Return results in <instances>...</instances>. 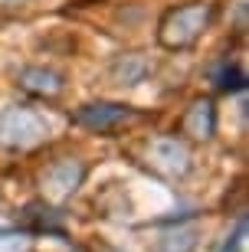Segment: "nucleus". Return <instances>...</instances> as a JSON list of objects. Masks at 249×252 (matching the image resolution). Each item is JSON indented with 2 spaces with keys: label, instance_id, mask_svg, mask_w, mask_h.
Instances as JSON below:
<instances>
[{
  "label": "nucleus",
  "instance_id": "f03ea898",
  "mask_svg": "<svg viewBox=\"0 0 249 252\" xmlns=\"http://www.w3.org/2000/svg\"><path fill=\"white\" fill-rule=\"evenodd\" d=\"M49 138V125L43 115H36L33 108L13 105L0 112V148L7 151H30L39 141Z\"/></svg>",
  "mask_w": 249,
  "mask_h": 252
},
{
  "label": "nucleus",
  "instance_id": "20e7f679",
  "mask_svg": "<svg viewBox=\"0 0 249 252\" xmlns=\"http://www.w3.org/2000/svg\"><path fill=\"white\" fill-rule=\"evenodd\" d=\"M85 180V164L75 158H63L56 160V164H49L46 170H43V177H39V184H43V190H46L53 200H66V196H72L75 190L82 187Z\"/></svg>",
  "mask_w": 249,
  "mask_h": 252
},
{
  "label": "nucleus",
  "instance_id": "f8f14e48",
  "mask_svg": "<svg viewBox=\"0 0 249 252\" xmlns=\"http://www.w3.org/2000/svg\"><path fill=\"white\" fill-rule=\"evenodd\" d=\"M99 252H118V249H99Z\"/></svg>",
  "mask_w": 249,
  "mask_h": 252
},
{
  "label": "nucleus",
  "instance_id": "9b49d317",
  "mask_svg": "<svg viewBox=\"0 0 249 252\" xmlns=\"http://www.w3.org/2000/svg\"><path fill=\"white\" fill-rule=\"evenodd\" d=\"M0 3H3V7H13V3H20V0H0Z\"/></svg>",
  "mask_w": 249,
  "mask_h": 252
},
{
  "label": "nucleus",
  "instance_id": "423d86ee",
  "mask_svg": "<svg viewBox=\"0 0 249 252\" xmlns=\"http://www.w3.org/2000/svg\"><path fill=\"white\" fill-rule=\"evenodd\" d=\"M180 131L194 141H210L213 138V131H216V112H213L210 98L190 102V108H187L184 118H180Z\"/></svg>",
  "mask_w": 249,
  "mask_h": 252
},
{
  "label": "nucleus",
  "instance_id": "7ed1b4c3",
  "mask_svg": "<svg viewBox=\"0 0 249 252\" xmlns=\"http://www.w3.org/2000/svg\"><path fill=\"white\" fill-rule=\"evenodd\" d=\"M131 118H135V112H131L128 105H115V102L82 105V108L72 115V122L79 125V128L92 131V134H115V131H121Z\"/></svg>",
  "mask_w": 249,
  "mask_h": 252
},
{
  "label": "nucleus",
  "instance_id": "6e6552de",
  "mask_svg": "<svg viewBox=\"0 0 249 252\" xmlns=\"http://www.w3.org/2000/svg\"><path fill=\"white\" fill-rule=\"evenodd\" d=\"M151 72V63L138 53H125V56H115V63L108 65V75L115 79L118 85H138L144 82Z\"/></svg>",
  "mask_w": 249,
  "mask_h": 252
},
{
  "label": "nucleus",
  "instance_id": "1a4fd4ad",
  "mask_svg": "<svg viewBox=\"0 0 249 252\" xmlns=\"http://www.w3.org/2000/svg\"><path fill=\"white\" fill-rule=\"evenodd\" d=\"M197 249V233L190 226H177V229H167V233L157 236L154 252H194Z\"/></svg>",
  "mask_w": 249,
  "mask_h": 252
},
{
  "label": "nucleus",
  "instance_id": "39448f33",
  "mask_svg": "<svg viewBox=\"0 0 249 252\" xmlns=\"http://www.w3.org/2000/svg\"><path fill=\"white\" fill-rule=\"evenodd\" d=\"M148 160H151V167L157 174H164V177H184L190 170V154H187V148L177 138L154 141L148 148Z\"/></svg>",
  "mask_w": 249,
  "mask_h": 252
},
{
  "label": "nucleus",
  "instance_id": "0eeeda50",
  "mask_svg": "<svg viewBox=\"0 0 249 252\" xmlns=\"http://www.w3.org/2000/svg\"><path fill=\"white\" fill-rule=\"evenodd\" d=\"M17 82L23 92L30 95H43V98H53V95L63 92V75L53 72V69H43V65H27V69H20Z\"/></svg>",
  "mask_w": 249,
  "mask_h": 252
},
{
  "label": "nucleus",
  "instance_id": "f257e3e1",
  "mask_svg": "<svg viewBox=\"0 0 249 252\" xmlns=\"http://www.w3.org/2000/svg\"><path fill=\"white\" fill-rule=\"evenodd\" d=\"M210 17L213 10L207 7V3H187V7H174L167 10L164 20H161V43H164L167 49H187L194 46L197 39L207 33V27H210Z\"/></svg>",
  "mask_w": 249,
  "mask_h": 252
},
{
  "label": "nucleus",
  "instance_id": "9d476101",
  "mask_svg": "<svg viewBox=\"0 0 249 252\" xmlns=\"http://www.w3.org/2000/svg\"><path fill=\"white\" fill-rule=\"evenodd\" d=\"M243 85H246V75L236 72V69H233V72H223V79H220L223 92H236V89H243Z\"/></svg>",
  "mask_w": 249,
  "mask_h": 252
}]
</instances>
